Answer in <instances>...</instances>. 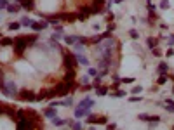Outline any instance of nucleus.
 I'll return each mask as SVG.
<instances>
[{"mask_svg": "<svg viewBox=\"0 0 174 130\" xmlns=\"http://www.w3.org/2000/svg\"><path fill=\"white\" fill-rule=\"evenodd\" d=\"M63 36H64V33H61V31H52V36H51V40L59 42V40H63Z\"/></svg>", "mask_w": 174, "mask_h": 130, "instance_id": "412c9836", "label": "nucleus"}, {"mask_svg": "<svg viewBox=\"0 0 174 130\" xmlns=\"http://www.w3.org/2000/svg\"><path fill=\"white\" fill-rule=\"evenodd\" d=\"M164 109L167 111V113H171V115H174V101L172 99H166L164 101V106H162Z\"/></svg>", "mask_w": 174, "mask_h": 130, "instance_id": "f8f14e48", "label": "nucleus"}, {"mask_svg": "<svg viewBox=\"0 0 174 130\" xmlns=\"http://www.w3.org/2000/svg\"><path fill=\"white\" fill-rule=\"evenodd\" d=\"M141 92H143V87H141V85H136V87L131 90V94H136V96H139Z\"/></svg>", "mask_w": 174, "mask_h": 130, "instance_id": "cd10ccee", "label": "nucleus"}, {"mask_svg": "<svg viewBox=\"0 0 174 130\" xmlns=\"http://www.w3.org/2000/svg\"><path fill=\"white\" fill-rule=\"evenodd\" d=\"M148 118H150V115H148V113H139V115H138L139 122H148Z\"/></svg>", "mask_w": 174, "mask_h": 130, "instance_id": "bb28decb", "label": "nucleus"}, {"mask_svg": "<svg viewBox=\"0 0 174 130\" xmlns=\"http://www.w3.org/2000/svg\"><path fill=\"white\" fill-rule=\"evenodd\" d=\"M75 57H77V62H78V66H90V61H89V57L84 54V52H80V54H75Z\"/></svg>", "mask_w": 174, "mask_h": 130, "instance_id": "1a4fd4ad", "label": "nucleus"}, {"mask_svg": "<svg viewBox=\"0 0 174 130\" xmlns=\"http://www.w3.org/2000/svg\"><path fill=\"white\" fill-rule=\"evenodd\" d=\"M167 80H169V75H167V73H162V75H159V78H157V83H159V85H164V83H167Z\"/></svg>", "mask_w": 174, "mask_h": 130, "instance_id": "6ab92c4d", "label": "nucleus"}, {"mask_svg": "<svg viewBox=\"0 0 174 130\" xmlns=\"http://www.w3.org/2000/svg\"><path fill=\"white\" fill-rule=\"evenodd\" d=\"M87 75L96 76L97 75V68H90V66H87Z\"/></svg>", "mask_w": 174, "mask_h": 130, "instance_id": "c85d7f7f", "label": "nucleus"}, {"mask_svg": "<svg viewBox=\"0 0 174 130\" xmlns=\"http://www.w3.org/2000/svg\"><path fill=\"white\" fill-rule=\"evenodd\" d=\"M0 90H2V94L7 97H16L18 92H19V87H18V83L14 82V78H7L5 76L4 85H0Z\"/></svg>", "mask_w": 174, "mask_h": 130, "instance_id": "f257e3e1", "label": "nucleus"}, {"mask_svg": "<svg viewBox=\"0 0 174 130\" xmlns=\"http://www.w3.org/2000/svg\"><path fill=\"white\" fill-rule=\"evenodd\" d=\"M169 69H171V66H169L167 62H159V66H157V73H159V75H162V73H169Z\"/></svg>", "mask_w": 174, "mask_h": 130, "instance_id": "2eb2a0df", "label": "nucleus"}, {"mask_svg": "<svg viewBox=\"0 0 174 130\" xmlns=\"http://www.w3.org/2000/svg\"><path fill=\"white\" fill-rule=\"evenodd\" d=\"M159 42H160V38H153V36H148V38H146V45H148V49L152 50V49H155L157 45H159Z\"/></svg>", "mask_w": 174, "mask_h": 130, "instance_id": "4468645a", "label": "nucleus"}, {"mask_svg": "<svg viewBox=\"0 0 174 130\" xmlns=\"http://www.w3.org/2000/svg\"><path fill=\"white\" fill-rule=\"evenodd\" d=\"M61 64H63V69H77V66H78L75 54H73V52H68V50H63Z\"/></svg>", "mask_w": 174, "mask_h": 130, "instance_id": "f03ea898", "label": "nucleus"}, {"mask_svg": "<svg viewBox=\"0 0 174 130\" xmlns=\"http://www.w3.org/2000/svg\"><path fill=\"white\" fill-rule=\"evenodd\" d=\"M129 36H131L132 40H138V38H139V31H138V30H134V28H131V30H129Z\"/></svg>", "mask_w": 174, "mask_h": 130, "instance_id": "b1692460", "label": "nucleus"}, {"mask_svg": "<svg viewBox=\"0 0 174 130\" xmlns=\"http://www.w3.org/2000/svg\"><path fill=\"white\" fill-rule=\"evenodd\" d=\"M51 26L47 21H31V30L33 31H44V30H47V28Z\"/></svg>", "mask_w": 174, "mask_h": 130, "instance_id": "20e7f679", "label": "nucleus"}, {"mask_svg": "<svg viewBox=\"0 0 174 130\" xmlns=\"http://www.w3.org/2000/svg\"><path fill=\"white\" fill-rule=\"evenodd\" d=\"M5 11L9 14H16V12H19L21 11V5L18 4V2H16V4H9V5L5 7Z\"/></svg>", "mask_w": 174, "mask_h": 130, "instance_id": "ddd939ff", "label": "nucleus"}, {"mask_svg": "<svg viewBox=\"0 0 174 130\" xmlns=\"http://www.w3.org/2000/svg\"><path fill=\"white\" fill-rule=\"evenodd\" d=\"M0 38H2V33H0Z\"/></svg>", "mask_w": 174, "mask_h": 130, "instance_id": "e433bc0d", "label": "nucleus"}, {"mask_svg": "<svg viewBox=\"0 0 174 130\" xmlns=\"http://www.w3.org/2000/svg\"><path fill=\"white\" fill-rule=\"evenodd\" d=\"M110 96H111V97H117V99H120V97H125V92H124V90H120V89H117L115 92H111Z\"/></svg>", "mask_w": 174, "mask_h": 130, "instance_id": "5701e85b", "label": "nucleus"}, {"mask_svg": "<svg viewBox=\"0 0 174 130\" xmlns=\"http://www.w3.org/2000/svg\"><path fill=\"white\" fill-rule=\"evenodd\" d=\"M148 122H152V123H159V122H160V116H159V115H150ZM148 122H146V123H148Z\"/></svg>", "mask_w": 174, "mask_h": 130, "instance_id": "a878e982", "label": "nucleus"}, {"mask_svg": "<svg viewBox=\"0 0 174 130\" xmlns=\"http://www.w3.org/2000/svg\"><path fill=\"white\" fill-rule=\"evenodd\" d=\"M120 83H134V78H132V76H127V78H120Z\"/></svg>", "mask_w": 174, "mask_h": 130, "instance_id": "7c9ffc66", "label": "nucleus"}, {"mask_svg": "<svg viewBox=\"0 0 174 130\" xmlns=\"http://www.w3.org/2000/svg\"><path fill=\"white\" fill-rule=\"evenodd\" d=\"M7 5H9V0H0V11H4Z\"/></svg>", "mask_w": 174, "mask_h": 130, "instance_id": "473e14b6", "label": "nucleus"}, {"mask_svg": "<svg viewBox=\"0 0 174 130\" xmlns=\"http://www.w3.org/2000/svg\"><path fill=\"white\" fill-rule=\"evenodd\" d=\"M129 101H131V103H141V94H139V96L134 94L132 97H129Z\"/></svg>", "mask_w": 174, "mask_h": 130, "instance_id": "c756f323", "label": "nucleus"}, {"mask_svg": "<svg viewBox=\"0 0 174 130\" xmlns=\"http://www.w3.org/2000/svg\"><path fill=\"white\" fill-rule=\"evenodd\" d=\"M51 120H52V125H54V127H64V125H66V120L59 118L57 115H56L54 118H51Z\"/></svg>", "mask_w": 174, "mask_h": 130, "instance_id": "dca6fc26", "label": "nucleus"}, {"mask_svg": "<svg viewBox=\"0 0 174 130\" xmlns=\"http://www.w3.org/2000/svg\"><path fill=\"white\" fill-rule=\"evenodd\" d=\"M16 97H18L19 101H28V103H35V101H37V94H35L31 89H21Z\"/></svg>", "mask_w": 174, "mask_h": 130, "instance_id": "7ed1b4c3", "label": "nucleus"}, {"mask_svg": "<svg viewBox=\"0 0 174 130\" xmlns=\"http://www.w3.org/2000/svg\"><path fill=\"white\" fill-rule=\"evenodd\" d=\"M31 17H28V16H23V17H21L19 19V23H21V26H25V28H30L31 26Z\"/></svg>", "mask_w": 174, "mask_h": 130, "instance_id": "f3484780", "label": "nucleus"}, {"mask_svg": "<svg viewBox=\"0 0 174 130\" xmlns=\"http://www.w3.org/2000/svg\"><path fill=\"white\" fill-rule=\"evenodd\" d=\"M77 106H78V108H84V109H92V106H94V99H92L90 96H85L80 103L77 104Z\"/></svg>", "mask_w": 174, "mask_h": 130, "instance_id": "39448f33", "label": "nucleus"}, {"mask_svg": "<svg viewBox=\"0 0 174 130\" xmlns=\"http://www.w3.org/2000/svg\"><path fill=\"white\" fill-rule=\"evenodd\" d=\"M115 2H117V4H122V2H124V0H115Z\"/></svg>", "mask_w": 174, "mask_h": 130, "instance_id": "c9c22d12", "label": "nucleus"}, {"mask_svg": "<svg viewBox=\"0 0 174 130\" xmlns=\"http://www.w3.org/2000/svg\"><path fill=\"white\" fill-rule=\"evenodd\" d=\"M162 38H166V42H167V45H169V47H172V45H174V33L167 35V36H162Z\"/></svg>", "mask_w": 174, "mask_h": 130, "instance_id": "393cba45", "label": "nucleus"}, {"mask_svg": "<svg viewBox=\"0 0 174 130\" xmlns=\"http://www.w3.org/2000/svg\"><path fill=\"white\" fill-rule=\"evenodd\" d=\"M42 115H44L45 118H49V120H51V118H54L56 115H57V106H51V104H49L47 108L42 111Z\"/></svg>", "mask_w": 174, "mask_h": 130, "instance_id": "423d86ee", "label": "nucleus"}, {"mask_svg": "<svg viewBox=\"0 0 174 130\" xmlns=\"http://www.w3.org/2000/svg\"><path fill=\"white\" fill-rule=\"evenodd\" d=\"M90 78H92L90 75H82V76H78V83H80V85H87V83H90Z\"/></svg>", "mask_w": 174, "mask_h": 130, "instance_id": "a211bd4d", "label": "nucleus"}, {"mask_svg": "<svg viewBox=\"0 0 174 130\" xmlns=\"http://www.w3.org/2000/svg\"><path fill=\"white\" fill-rule=\"evenodd\" d=\"M152 54L155 55V57H160V55H162V50H160L159 47H155V49H152Z\"/></svg>", "mask_w": 174, "mask_h": 130, "instance_id": "2f4dec72", "label": "nucleus"}, {"mask_svg": "<svg viewBox=\"0 0 174 130\" xmlns=\"http://www.w3.org/2000/svg\"><path fill=\"white\" fill-rule=\"evenodd\" d=\"M7 28H9L11 31H16V30H19V28H21V23H19V21H14V23H9V24H7Z\"/></svg>", "mask_w": 174, "mask_h": 130, "instance_id": "aec40b11", "label": "nucleus"}, {"mask_svg": "<svg viewBox=\"0 0 174 130\" xmlns=\"http://www.w3.org/2000/svg\"><path fill=\"white\" fill-rule=\"evenodd\" d=\"M106 127L108 128H117V123H106Z\"/></svg>", "mask_w": 174, "mask_h": 130, "instance_id": "f704fd0d", "label": "nucleus"}, {"mask_svg": "<svg viewBox=\"0 0 174 130\" xmlns=\"http://www.w3.org/2000/svg\"><path fill=\"white\" fill-rule=\"evenodd\" d=\"M57 104L63 106V108H75V106H73L75 101H73V97H71V96H64L61 101H57Z\"/></svg>", "mask_w": 174, "mask_h": 130, "instance_id": "6e6552de", "label": "nucleus"}, {"mask_svg": "<svg viewBox=\"0 0 174 130\" xmlns=\"http://www.w3.org/2000/svg\"><path fill=\"white\" fill-rule=\"evenodd\" d=\"M85 122H87L89 125H94V123H106V116H97V115H89Z\"/></svg>", "mask_w": 174, "mask_h": 130, "instance_id": "0eeeda50", "label": "nucleus"}, {"mask_svg": "<svg viewBox=\"0 0 174 130\" xmlns=\"http://www.w3.org/2000/svg\"><path fill=\"white\" fill-rule=\"evenodd\" d=\"M169 7H171V2H169V0H160L159 9H162V11H167Z\"/></svg>", "mask_w": 174, "mask_h": 130, "instance_id": "4be33fe9", "label": "nucleus"}, {"mask_svg": "<svg viewBox=\"0 0 174 130\" xmlns=\"http://www.w3.org/2000/svg\"><path fill=\"white\" fill-rule=\"evenodd\" d=\"M166 55H167V57H174V49H167Z\"/></svg>", "mask_w": 174, "mask_h": 130, "instance_id": "72a5a7b5", "label": "nucleus"}, {"mask_svg": "<svg viewBox=\"0 0 174 130\" xmlns=\"http://www.w3.org/2000/svg\"><path fill=\"white\" fill-rule=\"evenodd\" d=\"M12 45H14V38L2 35V38H0V47H12Z\"/></svg>", "mask_w": 174, "mask_h": 130, "instance_id": "9b49d317", "label": "nucleus"}, {"mask_svg": "<svg viewBox=\"0 0 174 130\" xmlns=\"http://www.w3.org/2000/svg\"><path fill=\"white\" fill-rule=\"evenodd\" d=\"M94 92H96V96H97V97H103V96H108L110 89H108V87H104L103 83H101V85L94 87Z\"/></svg>", "mask_w": 174, "mask_h": 130, "instance_id": "9d476101", "label": "nucleus"}]
</instances>
